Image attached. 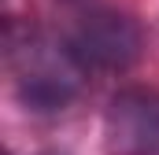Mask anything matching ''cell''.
Masks as SVG:
<instances>
[{
	"label": "cell",
	"instance_id": "cell-3",
	"mask_svg": "<svg viewBox=\"0 0 159 155\" xmlns=\"http://www.w3.org/2000/svg\"><path fill=\"white\" fill-rule=\"evenodd\" d=\"M104 155H159V92L126 89L104 111Z\"/></svg>",
	"mask_w": 159,
	"mask_h": 155
},
{
	"label": "cell",
	"instance_id": "cell-2",
	"mask_svg": "<svg viewBox=\"0 0 159 155\" xmlns=\"http://www.w3.org/2000/svg\"><path fill=\"white\" fill-rule=\"evenodd\" d=\"M63 44L70 48V55L81 63L85 74L93 70H104V74H115L137 63L141 55V30L129 15L122 11H89L81 15L78 22L70 26V33L63 37Z\"/></svg>",
	"mask_w": 159,
	"mask_h": 155
},
{
	"label": "cell",
	"instance_id": "cell-4",
	"mask_svg": "<svg viewBox=\"0 0 159 155\" xmlns=\"http://www.w3.org/2000/svg\"><path fill=\"white\" fill-rule=\"evenodd\" d=\"M44 155H67V152H44Z\"/></svg>",
	"mask_w": 159,
	"mask_h": 155
},
{
	"label": "cell",
	"instance_id": "cell-1",
	"mask_svg": "<svg viewBox=\"0 0 159 155\" xmlns=\"http://www.w3.org/2000/svg\"><path fill=\"white\" fill-rule=\"evenodd\" d=\"M81 78L85 70L63 41H30L15 52V92L37 115L63 111L78 96Z\"/></svg>",
	"mask_w": 159,
	"mask_h": 155
}]
</instances>
